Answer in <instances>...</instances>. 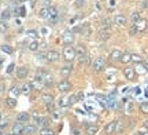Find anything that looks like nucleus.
<instances>
[{
    "label": "nucleus",
    "instance_id": "f257e3e1",
    "mask_svg": "<svg viewBox=\"0 0 148 135\" xmlns=\"http://www.w3.org/2000/svg\"><path fill=\"white\" fill-rule=\"evenodd\" d=\"M74 58H77L75 47H73L71 44H70V46H66L63 48V60L67 61V62H71V61H74Z\"/></svg>",
    "mask_w": 148,
    "mask_h": 135
},
{
    "label": "nucleus",
    "instance_id": "f03ea898",
    "mask_svg": "<svg viewBox=\"0 0 148 135\" xmlns=\"http://www.w3.org/2000/svg\"><path fill=\"white\" fill-rule=\"evenodd\" d=\"M92 68H93V70H95L96 73L103 72V70H104V68H106V61H104V58L97 57V58L92 62Z\"/></svg>",
    "mask_w": 148,
    "mask_h": 135
},
{
    "label": "nucleus",
    "instance_id": "7ed1b4c3",
    "mask_svg": "<svg viewBox=\"0 0 148 135\" xmlns=\"http://www.w3.org/2000/svg\"><path fill=\"white\" fill-rule=\"evenodd\" d=\"M133 25H134V28H136L137 33L144 32V30H147L148 29V21L145 19V18H140V19H138L137 22H134Z\"/></svg>",
    "mask_w": 148,
    "mask_h": 135
},
{
    "label": "nucleus",
    "instance_id": "20e7f679",
    "mask_svg": "<svg viewBox=\"0 0 148 135\" xmlns=\"http://www.w3.org/2000/svg\"><path fill=\"white\" fill-rule=\"evenodd\" d=\"M62 42H63L66 46H70V44L74 43V33L71 30H64L62 33Z\"/></svg>",
    "mask_w": 148,
    "mask_h": 135
},
{
    "label": "nucleus",
    "instance_id": "39448f33",
    "mask_svg": "<svg viewBox=\"0 0 148 135\" xmlns=\"http://www.w3.org/2000/svg\"><path fill=\"white\" fill-rule=\"evenodd\" d=\"M56 87H58V91L59 92H63V94H64V92H69L70 90H71V84H70L66 79H62V80L58 83V86H56Z\"/></svg>",
    "mask_w": 148,
    "mask_h": 135
},
{
    "label": "nucleus",
    "instance_id": "423d86ee",
    "mask_svg": "<svg viewBox=\"0 0 148 135\" xmlns=\"http://www.w3.org/2000/svg\"><path fill=\"white\" fill-rule=\"evenodd\" d=\"M60 60V54H59L56 50H49L47 53V61L48 62H58Z\"/></svg>",
    "mask_w": 148,
    "mask_h": 135
},
{
    "label": "nucleus",
    "instance_id": "0eeeda50",
    "mask_svg": "<svg viewBox=\"0 0 148 135\" xmlns=\"http://www.w3.org/2000/svg\"><path fill=\"white\" fill-rule=\"evenodd\" d=\"M58 18H59V12H58V8L56 7H49V12H48V17H47V19H49V21L52 22V24H55V22L58 21Z\"/></svg>",
    "mask_w": 148,
    "mask_h": 135
},
{
    "label": "nucleus",
    "instance_id": "6e6552de",
    "mask_svg": "<svg viewBox=\"0 0 148 135\" xmlns=\"http://www.w3.org/2000/svg\"><path fill=\"white\" fill-rule=\"evenodd\" d=\"M114 24L115 25H118V26H125L126 25V22H127V18L123 14H118V15H115L114 17Z\"/></svg>",
    "mask_w": 148,
    "mask_h": 135
},
{
    "label": "nucleus",
    "instance_id": "1a4fd4ad",
    "mask_svg": "<svg viewBox=\"0 0 148 135\" xmlns=\"http://www.w3.org/2000/svg\"><path fill=\"white\" fill-rule=\"evenodd\" d=\"M123 76L126 77L127 80H133L134 79V76H136V70H134V68H125L123 69Z\"/></svg>",
    "mask_w": 148,
    "mask_h": 135
},
{
    "label": "nucleus",
    "instance_id": "9d476101",
    "mask_svg": "<svg viewBox=\"0 0 148 135\" xmlns=\"http://www.w3.org/2000/svg\"><path fill=\"white\" fill-rule=\"evenodd\" d=\"M99 132V125L96 124H88L86 130H85V135H96Z\"/></svg>",
    "mask_w": 148,
    "mask_h": 135
},
{
    "label": "nucleus",
    "instance_id": "9b49d317",
    "mask_svg": "<svg viewBox=\"0 0 148 135\" xmlns=\"http://www.w3.org/2000/svg\"><path fill=\"white\" fill-rule=\"evenodd\" d=\"M23 130H25L23 123L18 121V123H15V124H14V127H12V134H14V135H21V134H23Z\"/></svg>",
    "mask_w": 148,
    "mask_h": 135
},
{
    "label": "nucleus",
    "instance_id": "f8f14e48",
    "mask_svg": "<svg viewBox=\"0 0 148 135\" xmlns=\"http://www.w3.org/2000/svg\"><path fill=\"white\" fill-rule=\"evenodd\" d=\"M29 73V69H27L26 66H19V68H16V76H18V79H25Z\"/></svg>",
    "mask_w": 148,
    "mask_h": 135
},
{
    "label": "nucleus",
    "instance_id": "ddd939ff",
    "mask_svg": "<svg viewBox=\"0 0 148 135\" xmlns=\"http://www.w3.org/2000/svg\"><path fill=\"white\" fill-rule=\"evenodd\" d=\"M112 22L114 21L110 19V18H104V19L101 21V24H100V30H110Z\"/></svg>",
    "mask_w": 148,
    "mask_h": 135
},
{
    "label": "nucleus",
    "instance_id": "4468645a",
    "mask_svg": "<svg viewBox=\"0 0 148 135\" xmlns=\"http://www.w3.org/2000/svg\"><path fill=\"white\" fill-rule=\"evenodd\" d=\"M115 128H116V121H110L108 124L106 125V128H104V132L107 135H111L115 132Z\"/></svg>",
    "mask_w": 148,
    "mask_h": 135
},
{
    "label": "nucleus",
    "instance_id": "2eb2a0df",
    "mask_svg": "<svg viewBox=\"0 0 148 135\" xmlns=\"http://www.w3.org/2000/svg\"><path fill=\"white\" fill-rule=\"evenodd\" d=\"M134 70H136V73H138V75H144V73H147L148 72V65H145V64H137V66L134 68Z\"/></svg>",
    "mask_w": 148,
    "mask_h": 135
},
{
    "label": "nucleus",
    "instance_id": "dca6fc26",
    "mask_svg": "<svg viewBox=\"0 0 148 135\" xmlns=\"http://www.w3.org/2000/svg\"><path fill=\"white\" fill-rule=\"evenodd\" d=\"M78 62L81 66H89L90 65V57L88 54L82 55V57H79L78 58Z\"/></svg>",
    "mask_w": 148,
    "mask_h": 135
},
{
    "label": "nucleus",
    "instance_id": "f3484780",
    "mask_svg": "<svg viewBox=\"0 0 148 135\" xmlns=\"http://www.w3.org/2000/svg\"><path fill=\"white\" fill-rule=\"evenodd\" d=\"M42 84L45 87H51L53 84V76H51L49 73H45L44 79H42Z\"/></svg>",
    "mask_w": 148,
    "mask_h": 135
},
{
    "label": "nucleus",
    "instance_id": "a211bd4d",
    "mask_svg": "<svg viewBox=\"0 0 148 135\" xmlns=\"http://www.w3.org/2000/svg\"><path fill=\"white\" fill-rule=\"evenodd\" d=\"M37 123H38V127H40V128H48V127L51 125V120L48 119V117H41Z\"/></svg>",
    "mask_w": 148,
    "mask_h": 135
},
{
    "label": "nucleus",
    "instance_id": "6ab92c4d",
    "mask_svg": "<svg viewBox=\"0 0 148 135\" xmlns=\"http://www.w3.org/2000/svg\"><path fill=\"white\" fill-rule=\"evenodd\" d=\"M71 70H73V66L70 65V64H67V65H63L62 68H60V75L62 76H69L70 73H71Z\"/></svg>",
    "mask_w": 148,
    "mask_h": 135
},
{
    "label": "nucleus",
    "instance_id": "aec40b11",
    "mask_svg": "<svg viewBox=\"0 0 148 135\" xmlns=\"http://www.w3.org/2000/svg\"><path fill=\"white\" fill-rule=\"evenodd\" d=\"M41 101H42L44 105H49V103H53V97L51 95V94H42Z\"/></svg>",
    "mask_w": 148,
    "mask_h": 135
},
{
    "label": "nucleus",
    "instance_id": "412c9836",
    "mask_svg": "<svg viewBox=\"0 0 148 135\" xmlns=\"http://www.w3.org/2000/svg\"><path fill=\"white\" fill-rule=\"evenodd\" d=\"M122 51H119V50H112L111 51V54H110V57H111V60H114V61H119L121 60V57H122Z\"/></svg>",
    "mask_w": 148,
    "mask_h": 135
},
{
    "label": "nucleus",
    "instance_id": "4be33fe9",
    "mask_svg": "<svg viewBox=\"0 0 148 135\" xmlns=\"http://www.w3.org/2000/svg\"><path fill=\"white\" fill-rule=\"evenodd\" d=\"M30 91H32V84H29V83H25V84L21 87V92L23 95H29Z\"/></svg>",
    "mask_w": 148,
    "mask_h": 135
},
{
    "label": "nucleus",
    "instance_id": "5701e85b",
    "mask_svg": "<svg viewBox=\"0 0 148 135\" xmlns=\"http://www.w3.org/2000/svg\"><path fill=\"white\" fill-rule=\"evenodd\" d=\"M58 105L60 106V108H67V106H70V99L67 97H62L60 99H59Z\"/></svg>",
    "mask_w": 148,
    "mask_h": 135
},
{
    "label": "nucleus",
    "instance_id": "b1692460",
    "mask_svg": "<svg viewBox=\"0 0 148 135\" xmlns=\"http://www.w3.org/2000/svg\"><path fill=\"white\" fill-rule=\"evenodd\" d=\"M119 62H122V64H129V62H132V54L123 53L121 57V60H119Z\"/></svg>",
    "mask_w": 148,
    "mask_h": 135
},
{
    "label": "nucleus",
    "instance_id": "393cba45",
    "mask_svg": "<svg viewBox=\"0 0 148 135\" xmlns=\"http://www.w3.org/2000/svg\"><path fill=\"white\" fill-rule=\"evenodd\" d=\"M111 36V32L110 30H100L99 32V39L100 40H103V42H106V40H108Z\"/></svg>",
    "mask_w": 148,
    "mask_h": 135
},
{
    "label": "nucleus",
    "instance_id": "a878e982",
    "mask_svg": "<svg viewBox=\"0 0 148 135\" xmlns=\"http://www.w3.org/2000/svg\"><path fill=\"white\" fill-rule=\"evenodd\" d=\"M75 53H77V58H79V57H82V55L86 54V50H85V47L82 44H78V46L75 47Z\"/></svg>",
    "mask_w": 148,
    "mask_h": 135
},
{
    "label": "nucleus",
    "instance_id": "bb28decb",
    "mask_svg": "<svg viewBox=\"0 0 148 135\" xmlns=\"http://www.w3.org/2000/svg\"><path fill=\"white\" fill-rule=\"evenodd\" d=\"M29 119H30V116L26 112H21L18 114V121H21V123H26V121H29Z\"/></svg>",
    "mask_w": 148,
    "mask_h": 135
},
{
    "label": "nucleus",
    "instance_id": "cd10ccee",
    "mask_svg": "<svg viewBox=\"0 0 148 135\" xmlns=\"http://www.w3.org/2000/svg\"><path fill=\"white\" fill-rule=\"evenodd\" d=\"M11 15H12L11 10H10V8H5V10L1 12V15H0V17H1V21H8V19L11 18Z\"/></svg>",
    "mask_w": 148,
    "mask_h": 135
},
{
    "label": "nucleus",
    "instance_id": "c85d7f7f",
    "mask_svg": "<svg viewBox=\"0 0 148 135\" xmlns=\"http://www.w3.org/2000/svg\"><path fill=\"white\" fill-rule=\"evenodd\" d=\"M36 125H26V127H25V130H23V134H26V135H32V134H34V132H36Z\"/></svg>",
    "mask_w": 148,
    "mask_h": 135
},
{
    "label": "nucleus",
    "instance_id": "c756f323",
    "mask_svg": "<svg viewBox=\"0 0 148 135\" xmlns=\"http://www.w3.org/2000/svg\"><path fill=\"white\" fill-rule=\"evenodd\" d=\"M48 12H49V7H41L40 11H38V17L40 18H47Z\"/></svg>",
    "mask_w": 148,
    "mask_h": 135
},
{
    "label": "nucleus",
    "instance_id": "7c9ffc66",
    "mask_svg": "<svg viewBox=\"0 0 148 135\" xmlns=\"http://www.w3.org/2000/svg\"><path fill=\"white\" fill-rule=\"evenodd\" d=\"M27 48L30 50V51H37V50L40 48V44L37 43L36 40H33V42H30V43H29V46H27Z\"/></svg>",
    "mask_w": 148,
    "mask_h": 135
},
{
    "label": "nucleus",
    "instance_id": "2f4dec72",
    "mask_svg": "<svg viewBox=\"0 0 148 135\" xmlns=\"http://www.w3.org/2000/svg\"><path fill=\"white\" fill-rule=\"evenodd\" d=\"M132 62L133 64H141L143 62V57L140 54H132Z\"/></svg>",
    "mask_w": 148,
    "mask_h": 135
},
{
    "label": "nucleus",
    "instance_id": "473e14b6",
    "mask_svg": "<svg viewBox=\"0 0 148 135\" xmlns=\"http://www.w3.org/2000/svg\"><path fill=\"white\" fill-rule=\"evenodd\" d=\"M15 14H16V15L25 17V15H26V10H25V7H23V6H21V7H18V8L15 10Z\"/></svg>",
    "mask_w": 148,
    "mask_h": 135
},
{
    "label": "nucleus",
    "instance_id": "72a5a7b5",
    "mask_svg": "<svg viewBox=\"0 0 148 135\" xmlns=\"http://www.w3.org/2000/svg\"><path fill=\"white\" fill-rule=\"evenodd\" d=\"M141 17H140V12H132V15H130V21H132V24H134V22H137L138 19H140Z\"/></svg>",
    "mask_w": 148,
    "mask_h": 135
},
{
    "label": "nucleus",
    "instance_id": "f704fd0d",
    "mask_svg": "<svg viewBox=\"0 0 148 135\" xmlns=\"http://www.w3.org/2000/svg\"><path fill=\"white\" fill-rule=\"evenodd\" d=\"M11 94H12L14 97H16V95H19V94H21V88H19L18 86H14L12 88H11Z\"/></svg>",
    "mask_w": 148,
    "mask_h": 135
},
{
    "label": "nucleus",
    "instance_id": "c9c22d12",
    "mask_svg": "<svg viewBox=\"0 0 148 135\" xmlns=\"http://www.w3.org/2000/svg\"><path fill=\"white\" fill-rule=\"evenodd\" d=\"M140 110H141L144 114H148V102L141 103V105H140Z\"/></svg>",
    "mask_w": 148,
    "mask_h": 135
},
{
    "label": "nucleus",
    "instance_id": "e433bc0d",
    "mask_svg": "<svg viewBox=\"0 0 148 135\" xmlns=\"http://www.w3.org/2000/svg\"><path fill=\"white\" fill-rule=\"evenodd\" d=\"M1 50H3L4 53H7V54H11V53H12V47L8 46V44H3V46H1Z\"/></svg>",
    "mask_w": 148,
    "mask_h": 135
},
{
    "label": "nucleus",
    "instance_id": "4c0bfd02",
    "mask_svg": "<svg viewBox=\"0 0 148 135\" xmlns=\"http://www.w3.org/2000/svg\"><path fill=\"white\" fill-rule=\"evenodd\" d=\"M41 135H53V131L48 127V128H41Z\"/></svg>",
    "mask_w": 148,
    "mask_h": 135
},
{
    "label": "nucleus",
    "instance_id": "58836bf2",
    "mask_svg": "<svg viewBox=\"0 0 148 135\" xmlns=\"http://www.w3.org/2000/svg\"><path fill=\"white\" fill-rule=\"evenodd\" d=\"M7 105H8L10 108H14V106H16V101L14 98H8V99H7Z\"/></svg>",
    "mask_w": 148,
    "mask_h": 135
},
{
    "label": "nucleus",
    "instance_id": "ea45409f",
    "mask_svg": "<svg viewBox=\"0 0 148 135\" xmlns=\"http://www.w3.org/2000/svg\"><path fill=\"white\" fill-rule=\"evenodd\" d=\"M27 36H29V37H32L33 40H36L38 35H37L36 30H27Z\"/></svg>",
    "mask_w": 148,
    "mask_h": 135
},
{
    "label": "nucleus",
    "instance_id": "a19ab883",
    "mask_svg": "<svg viewBox=\"0 0 148 135\" xmlns=\"http://www.w3.org/2000/svg\"><path fill=\"white\" fill-rule=\"evenodd\" d=\"M32 117H33L34 120H36V121H38V120L41 119L42 116L40 114V112H37V110H34V112H33V114H32Z\"/></svg>",
    "mask_w": 148,
    "mask_h": 135
},
{
    "label": "nucleus",
    "instance_id": "79ce46f5",
    "mask_svg": "<svg viewBox=\"0 0 148 135\" xmlns=\"http://www.w3.org/2000/svg\"><path fill=\"white\" fill-rule=\"evenodd\" d=\"M125 110H126L127 113H130L133 110V105H132V102H126V105H125Z\"/></svg>",
    "mask_w": 148,
    "mask_h": 135
},
{
    "label": "nucleus",
    "instance_id": "37998d69",
    "mask_svg": "<svg viewBox=\"0 0 148 135\" xmlns=\"http://www.w3.org/2000/svg\"><path fill=\"white\" fill-rule=\"evenodd\" d=\"M129 35H130V36L137 35V30H136V28H134V25H133V24H132V26L129 28Z\"/></svg>",
    "mask_w": 148,
    "mask_h": 135
},
{
    "label": "nucleus",
    "instance_id": "c03bdc74",
    "mask_svg": "<svg viewBox=\"0 0 148 135\" xmlns=\"http://www.w3.org/2000/svg\"><path fill=\"white\" fill-rule=\"evenodd\" d=\"M69 99H70V105H74L78 101V95H71V97H69Z\"/></svg>",
    "mask_w": 148,
    "mask_h": 135
},
{
    "label": "nucleus",
    "instance_id": "a18cd8bd",
    "mask_svg": "<svg viewBox=\"0 0 148 135\" xmlns=\"http://www.w3.org/2000/svg\"><path fill=\"white\" fill-rule=\"evenodd\" d=\"M42 7H51V0H41Z\"/></svg>",
    "mask_w": 148,
    "mask_h": 135
},
{
    "label": "nucleus",
    "instance_id": "49530a36",
    "mask_svg": "<svg viewBox=\"0 0 148 135\" xmlns=\"http://www.w3.org/2000/svg\"><path fill=\"white\" fill-rule=\"evenodd\" d=\"M37 58H38V60H47V54L40 53V54H37Z\"/></svg>",
    "mask_w": 148,
    "mask_h": 135
},
{
    "label": "nucleus",
    "instance_id": "de8ad7c7",
    "mask_svg": "<svg viewBox=\"0 0 148 135\" xmlns=\"http://www.w3.org/2000/svg\"><path fill=\"white\" fill-rule=\"evenodd\" d=\"M85 1H86V0H77L75 4H77V7H82V6L85 4Z\"/></svg>",
    "mask_w": 148,
    "mask_h": 135
},
{
    "label": "nucleus",
    "instance_id": "09e8293b",
    "mask_svg": "<svg viewBox=\"0 0 148 135\" xmlns=\"http://www.w3.org/2000/svg\"><path fill=\"white\" fill-rule=\"evenodd\" d=\"M5 28H7V24H4V21L0 22V30L3 32V30H5Z\"/></svg>",
    "mask_w": 148,
    "mask_h": 135
},
{
    "label": "nucleus",
    "instance_id": "8fccbe9b",
    "mask_svg": "<svg viewBox=\"0 0 148 135\" xmlns=\"http://www.w3.org/2000/svg\"><path fill=\"white\" fill-rule=\"evenodd\" d=\"M71 134H73V135H81V131H79L78 128H73Z\"/></svg>",
    "mask_w": 148,
    "mask_h": 135
},
{
    "label": "nucleus",
    "instance_id": "3c124183",
    "mask_svg": "<svg viewBox=\"0 0 148 135\" xmlns=\"http://www.w3.org/2000/svg\"><path fill=\"white\" fill-rule=\"evenodd\" d=\"M12 68H14V65L11 64V65L8 66V69H7V72H8V73H10V72H12Z\"/></svg>",
    "mask_w": 148,
    "mask_h": 135
},
{
    "label": "nucleus",
    "instance_id": "603ef678",
    "mask_svg": "<svg viewBox=\"0 0 148 135\" xmlns=\"http://www.w3.org/2000/svg\"><path fill=\"white\" fill-rule=\"evenodd\" d=\"M144 127H145V130H148V119L144 121Z\"/></svg>",
    "mask_w": 148,
    "mask_h": 135
},
{
    "label": "nucleus",
    "instance_id": "864d4df0",
    "mask_svg": "<svg viewBox=\"0 0 148 135\" xmlns=\"http://www.w3.org/2000/svg\"><path fill=\"white\" fill-rule=\"evenodd\" d=\"M16 1H19V3H25V1H27V0H16Z\"/></svg>",
    "mask_w": 148,
    "mask_h": 135
},
{
    "label": "nucleus",
    "instance_id": "5fc2aeb1",
    "mask_svg": "<svg viewBox=\"0 0 148 135\" xmlns=\"http://www.w3.org/2000/svg\"><path fill=\"white\" fill-rule=\"evenodd\" d=\"M140 135H148V132H144V134H140Z\"/></svg>",
    "mask_w": 148,
    "mask_h": 135
}]
</instances>
